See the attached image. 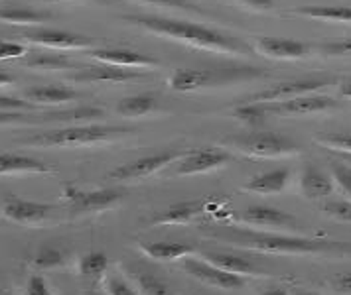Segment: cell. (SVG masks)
Wrapping results in <instances>:
<instances>
[{"label": "cell", "mask_w": 351, "mask_h": 295, "mask_svg": "<svg viewBox=\"0 0 351 295\" xmlns=\"http://www.w3.org/2000/svg\"><path fill=\"white\" fill-rule=\"evenodd\" d=\"M125 20L141 26L144 30L166 36L170 40L182 42L186 46L199 47V49H208L215 53H227V55H241V53H249V47L243 42H237L235 38L227 36L223 31L208 28L202 24H193L186 20H174V18H162V16H125Z\"/></svg>", "instance_id": "6da1fadb"}, {"label": "cell", "mask_w": 351, "mask_h": 295, "mask_svg": "<svg viewBox=\"0 0 351 295\" xmlns=\"http://www.w3.org/2000/svg\"><path fill=\"white\" fill-rule=\"evenodd\" d=\"M128 132L123 126H105V125H87V126H67L36 134L32 138H26L24 144L28 146H42V148H80V146H91L101 142L121 138Z\"/></svg>", "instance_id": "7a4b0ae2"}, {"label": "cell", "mask_w": 351, "mask_h": 295, "mask_svg": "<svg viewBox=\"0 0 351 295\" xmlns=\"http://www.w3.org/2000/svg\"><path fill=\"white\" fill-rule=\"evenodd\" d=\"M241 246L265 254H319L343 250L339 242L332 240H318V238H300V236H287V234L271 233H241Z\"/></svg>", "instance_id": "3957f363"}, {"label": "cell", "mask_w": 351, "mask_h": 295, "mask_svg": "<svg viewBox=\"0 0 351 295\" xmlns=\"http://www.w3.org/2000/svg\"><path fill=\"white\" fill-rule=\"evenodd\" d=\"M225 144L251 157H280V155H294L300 152V148L290 138L280 136L276 132H251L245 136L227 138Z\"/></svg>", "instance_id": "277c9868"}, {"label": "cell", "mask_w": 351, "mask_h": 295, "mask_svg": "<svg viewBox=\"0 0 351 295\" xmlns=\"http://www.w3.org/2000/svg\"><path fill=\"white\" fill-rule=\"evenodd\" d=\"M328 85H332V79L330 77L290 79V81L276 83V85H272V87L265 89V91L251 94L247 99V103H263V105L280 103V101H288V99H294V97H300V94L316 93V91L328 87Z\"/></svg>", "instance_id": "5b68a950"}, {"label": "cell", "mask_w": 351, "mask_h": 295, "mask_svg": "<svg viewBox=\"0 0 351 295\" xmlns=\"http://www.w3.org/2000/svg\"><path fill=\"white\" fill-rule=\"evenodd\" d=\"M182 155H184L182 152H176V150H166V152H158V154L144 155V157H138L134 162L119 166L117 170H112L109 173V177L114 179V181H136V179H143V177H150L152 173H156L162 168H166L168 164L180 159Z\"/></svg>", "instance_id": "8992f818"}, {"label": "cell", "mask_w": 351, "mask_h": 295, "mask_svg": "<svg viewBox=\"0 0 351 295\" xmlns=\"http://www.w3.org/2000/svg\"><path fill=\"white\" fill-rule=\"evenodd\" d=\"M24 38L36 46L56 49V51H73V49H91L93 40L73 31L56 30V28H34L24 31Z\"/></svg>", "instance_id": "52a82bcc"}, {"label": "cell", "mask_w": 351, "mask_h": 295, "mask_svg": "<svg viewBox=\"0 0 351 295\" xmlns=\"http://www.w3.org/2000/svg\"><path fill=\"white\" fill-rule=\"evenodd\" d=\"M337 107L332 97L328 94H300L288 101H280V103H269L267 105V112L269 114H276V116H306V114H318V112H326Z\"/></svg>", "instance_id": "ba28073f"}, {"label": "cell", "mask_w": 351, "mask_h": 295, "mask_svg": "<svg viewBox=\"0 0 351 295\" xmlns=\"http://www.w3.org/2000/svg\"><path fill=\"white\" fill-rule=\"evenodd\" d=\"M65 197L73 213H95L105 211L123 199L119 189H97V191H81L75 187H65Z\"/></svg>", "instance_id": "9c48e42d"}, {"label": "cell", "mask_w": 351, "mask_h": 295, "mask_svg": "<svg viewBox=\"0 0 351 295\" xmlns=\"http://www.w3.org/2000/svg\"><path fill=\"white\" fill-rule=\"evenodd\" d=\"M89 55L95 60L97 63H107V65H114V67H123V69H154L158 67L160 62L134 51V49H127V47H95L89 51Z\"/></svg>", "instance_id": "30bf717a"}, {"label": "cell", "mask_w": 351, "mask_h": 295, "mask_svg": "<svg viewBox=\"0 0 351 295\" xmlns=\"http://www.w3.org/2000/svg\"><path fill=\"white\" fill-rule=\"evenodd\" d=\"M184 270L199 280L206 285H211V287H217V290H237V287H243L245 281L237 274H229L217 266L209 264L206 260H197V258H186L184 260Z\"/></svg>", "instance_id": "8fae6325"}, {"label": "cell", "mask_w": 351, "mask_h": 295, "mask_svg": "<svg viewBox=\"0 0 351 295\" xmlns=\"http://www.w3.org/2000/svg\"><path fill=\"white\" fill-rule=\"evenodd\" d=\"M231 162V155L225 150L217 148H202V150H193L180 157V166H178V175H197V173H206L221 168L225 164Z\"/></svg>", "instance_id": "7c38bea8"}, {"label": "cell", "mask_w": 351, "mask_h": 295, "mask_svg": "<svg viewBox=\"0 0 351 295\" xmlns=\"http://www.w3.org/2000/svg\"><path fill=\"white\" fill-rule=\"evenodd\" d=\"M143 77L141 71L134 69H123L107 63H97V65H87L80 69L75 75H71L73 83H128Z\"/></svg>", "instance_id": "4fadbf2b"}, {"label": "cell", "mask_w": 351, "mask_h": 295, "mask_svg": "<svg viewBox=\"0 0 351 295\" xmlns=\"http://www.w3.org/2000/svg\"><path fill=\"white\" fill-rule=\"evenodd\" d=\"M256 51L272 60H304L310 53V47L298 40L261 36L256 40Z\"/></svg>", "instance_id": "5bb4252c"}, {"label": "cell", "mask_w": 351, "mask_h": 295, "mask_svg": "<svg viewBox=\"0 0 351 295\" xmlns=\"http://www.w3.org/2000/svg\"><path fill=\"white\" fill-rule=\"evenodd\" d=\"M243 222H247L251 227H263V229H294L296 218L276 207L251 205L243 213Z\"/></svg>", "instance_id": "9a60e30c"}, {"label": "cell", "mask_w": 351, "mask_h": 295, "mask_svg": "<svg viewBox=\"0 0 351 295\" xmlns=\"http://www.w3.org/2000/svg\"><path fill=\"white\" fill-rule=\"evenodd\" d=\"M53 211L51 205L38 201H26V199H16L10 197L2 205V213L4 217L14 220V222H22V225H38L44 218L48 217Z\"/></svg>", "instance_id": "2e32d148"}, {"label": "cell", "mask_w": 351, "mask_h": 295, "mask_svg": "<svg viewBox=\"0 0 351 295\" xmlns=\"http://www.w3.org/2000/svg\"><path fill=\"white\" fill-rule=\"evenodd\" d=\"M219 81L221 75L213 69H180L170 77V89L178 93H190Z\"/></svg>", "instance_id": "e0dca14e"}, {"label": "cell", "mask_w": 351, "mask_h": 295, "mask_svg": "<svg viewBox=\"0 0 351 295\" xmlns=\"http://www.w3.org/2000/svg\"><path fill=\"white\" fill-rule=\"evenodd\" d=\"M80 94L73 91L71 87H62V85H40V87H30L24 91V101H28L30 105H40V107H48V105H64L69 101H75Z\"/></svg>", "instance_id": "ac0fdd59"}, {"label": "cell", "mask_w": 351, "mask_h": 295, "mask_svg": "<svg viewBox=\"0 0 351 295\" xmlns=\"http://www.w3.org/2000/svg\"><path fill=\"white\" fill-rule=\"evenodd\" d=\"M51 168L42 159L32 155L12 154V152H0V175H12V173H51Z\"/></svg>", "instance_id": "d6986e66"}, {"label": "cell", "mask_w": 351, "mask_h": 295, "mask_svg": "<svg viewBox=\"0 0 351 295\" xmlns=\"http://www.w3.org/2000/svg\"><path fill=\"white\" fill-rule=\"evenodd\" d=\"M290 179V170L288 168H276V170L258 173L247 181L245 189L251 193H261V195H274L285 191Z\"/></svg>", "instance_id": "ffe728a7"}, {"label": "cell", "mask_w": 351, "mask_h": 295, "mask_svg": "<svg viewBox=\"0 0 351 295\" xmlns=\"http://www.w3.org/2000/svg\"><path fill=\"white\" fill-rule=\"evenodd\" d=\"M300 187H302L304 197H308V199H322V197H326V195H330L334 191V181H332V177L326 171H322L316 166L308 164L302 171Z\"/></svg>", "instance_id": "44dd1931"}, {"label": "cell", "mask_w": 351, "mask_h": 295, "mask_svg": "<svg viewBox=\"0 0 351 295\" xmlns=\"http://www.w3.org/2000/svg\"><path fill=\"white\" fill-rule=\"evenodd\" d=\"M202 258L209 264L217 266L229 274H237V276H253V274L261 272L253 262H249L239 254H231V252H204Z\"/></svg>", "instance_id": "7402d4cb"}, {"label": "cell", "mask_w": 351, "mask_h": 295, "mask_svg": "<svg viewBox=\"0 0 351 295\" xmlns=\"http://www.w3.org/2000/svg\"><path fill=\"white\" fill-rule=\"evenodd\" d=\"M206 211V203L195 199V201H182L168 207L162 215L152 218V225H186L197 215Z\"/></svg>", "instance_id": "603a6c76"}, {"label": "cell", "mask_w": 351, "mask_h": 295, "mask_svg": "<svg viewBox=\"0 0 351 295\" xmlns=\"http://www.w3.org/2000/svg\"><path fill=\"white\" fill-rule=\"evenodd\" d=\"M143 252L152 258V260H160V262H172V260H180V258H186L193 252L192 246L188 244H182V242H150V244H144Z\"/></svg>", "instance_id": "cb8c5ba5"}, {"label": "cell", "mask_w": 351, "mask_h": 295, "mask_svg": "<svg viewBox=\"0 0 351 295\" xmlns=\"http://www.w3.org/2000/svg\"><path fill=\"white\" fill-rule=\"evenodd\" d=\"M48 18L49 14L46 12H38L24 6H0V22L10 26H36Z\"/></svg>", "instance_id": "d4e9b609"}, {"label": "cell", "mask_w": 351, "mask_h": 295, "mask_svg": "<svg viewBox=\"0 0 351 295\" xmlns=\"http://www.w3.org/2000/svg\"><path fill=\"white\" fill-rule=\"evenodd\" d=\"M294 12L300 16H306V18H312V20L351 24L350 6H302V8H296Z\"/></svg>", "instance_id": "484cf974"}, {"label": "cell", "mask_w": 351, "mask_h": 295, "mask_svg": "<svg viewBox=\"0 0 351 295\" xmlns=\"http://www.w3.org/2000/svg\"><path fill=\"white\" fill-rule=\"evenodd\" d=\"M156 109V97L150 93H141L132 94L123 99L119 105H117V112L121 116H130V118H136V116H144L148 112Z\"/></svg>", "instance_id": "4316f807"}, {"label": "cell", "mask_w": 351, "mask_h": 295, "mask_svg": "<svg viewBox=\"0 0 351 295\" xmlns=\"http://www.w3.org/2000/svg\"><path fill=\"white\" fill-rule=\"evenodd\" d=\"M107 268H109V258L103 252H89L81 258L80 262L81 276L91 278V280L101 278L107 272Z\"/></svg>", "instance_id": "83f0119b"}, {"label": "cell", "mask_w": 351, "mask_h": 295, "mask_svg": "<svg viewBox=\"0 0 351 295\" xmlns=\"http://www.w3.org/2000/svg\"><path fill=\"white\" fill-rule=\"evenodd\" d=\"M314 140L326 150L351 155V132H328V134H319Z\"/></svg>", "instance_id": "f1b7e54d"}, {"label": "cell", "mask_w": 351, "mask_h": 295, "mask_svg": "<svg viewBox=\"0 0 351 295\" xmlns=\"http://www.w3.org/2000/svg\"><path fill=\"white\" fill-rule=\"evenodd\" d=\"M136 283L141 287L143 295H174L170 285L164 280L156 278L154 274H148V272H138L136 276Z\"/></svg>", "instance_id": "f546056e"}, {"label": "cell", "mask_w": 351, "mask_h": 295, "mask_svg": "<svg viewBox=\"0 0 351 295\" xmlns=\"http://www.w3.org/2000/svg\"><path fill=\"white\" fill-rule=\"evenodd\" d=\"M44 120H60V112L56 114H24L22 110H8L0 112V125H34V123H44Z\"/></svg>", "instance_id": "4dcf8cb0"}, {"label": "cell", "mask_w": 351, "mask_h": 295, "mask_svg": "<svg viewBox=\"0 0 351 295\" xmlns=\"http://www.w3.org/2000/svg\"><path fill=\"white\" fill-rule=\"evenodd\" d=\"M267 114H269L267 112V105H263V103H245V105H241V107L235 109V116L239 118L241 123H245V125L249 126L258 125Z\"/></svg>", "instance_id": "1f68e13d"}, {"label": "cell", "mask_w": 351, "mask_h": 295, "mask_svg": "<svg viewBox=\"0 0 351 295\" xmlns=\"http://www.w3.org/2000/svg\"><path fill=\"white\" fill-rule=\"evenodd\" d=\"M65 254L58 248H42L36 256H34V266L40 270H51L56 266L64 264Z\"/></svg>", "instance_id": "d6a6232c"}, {"label": "cell", "mask_w": 351, "mask_h": 295, "mask_svg": "<svg viewBox=\"0 0 351 295\" xmlns=\"http://www.w3.org/2000/svg\"><path fill=\"white\" fill-rule=\"evenodd\" d=\"M26 65L34 67V69H64V67H69V62L58 53H42V55L28 60Z\"/></svg>", "instance_id": "836d02e7"}, {"label": "cell", "mask_w": 351, "mask_h": 295, "mask_svg": "<svg viewBox=\"0 0 351 295\" xmlns=\"http://www.w3.org/2000/svg\"><path fill=\"white\" fill-rule=\"evenodd\" d=\"M332 171L337 185L351 197V164L348 162H332Z\"/></svg>", "instance_id": "e575fe53"}, {"label": "cell", "mask_w": 351, "mask_h": 295, "mask_svg": "<svg viewBox=\"0 0 351 295\" xmlns=\"http://www.w3.org/2000/svg\"><path fill=\"white\" fill-rule=\"evenodd\" d=\"M324 211L335 220L351 222V201H330L324 205Z\"/></svg>", "instance_id": "d590c367"}, {"label": "cell", "mask_w": 351, "mask_h": 295, "mask_svg": "<svg viewBox=\"0 0 351 295\" xmlns=\"http://www.w3.org/2000/svg\"><path fill=\"white\" fill-rule=\"evenodd\" d=\"M324 55H335V57H341V55H351V38L348 40H339V42H328L324 46H319Z\"/></svg>", "instance_id": "8d00e7d4"}, {"label": "cell", "mask_w": 351, "mask_h": 295, "mask_svg": "<svg viewBox=\"0 0 351 295\" xmlns=\"http://www.w3.org/2000/svg\"><path fill=\"white\" fill-rule=\"evenodd\" d=\"M34 105H30L24 99H16V97H6L0 94V112H8V110H32Z\"/></svg>", "instance_id": "74e56055"}, {"label": "cell", "mask_w": 351, "mask_h": 295, "mask_svg": "<svg viewBox=\"0 0 351 295\" xmlns=\"http://www.w3.org/2000/svg\"><path fill=\"white\" fill-rule=\"evenodd\" d=\"M26 55V47L22 44H16V42H2L0 40V60H16V57H22Z\"/></svg>", "instance_id": "f35d334b"}, {"label": "cell", "mask_w": 351, "mask_h": 295, "mask_svg": "<svg viewBox=\"0 0 351 295\" xmlns=\"http://www.w3.org/2000/svg\"><path fill=\"white\" fill-rule=\"evenodd\" d=\"M26 295H51L48 281L44 280L42 276H38V274L30 276L28 285H26Z\"/></svg>", "instance_id": "ab89813d"}, {"label": "cell", "mask_w": 351, "mask_h": 295, "mask_svg": "<svg viewBox=\"0 0 351 295\" xmlns=\"http://www.w3.org/2000/svg\"><path fill=\"white\" fill-rule=\"evenodd\" d=\"M146 4H158V6H170V8H182V10H195L199 12V8H195L192 2L188 0H143Z\"/></svg>", "instance_id": "60d3db41"}, {"label": "cell", "mask_w": 351, "mask_h": 295, "mask_svg": "<svg viewBox=\"0 0 351 295\" xmlns=\"http://www.w3.org/2000/svg\"><path fill=\"white\" fill-rule=\"evenodd\" d=\"M243 4L245 8H251V10H258V12H267L274 8V0H235Z\"/></svg>", "instance_id": "b9f144b4"}, {"label": "cell", "mask_w": 351, "mask_h": 295, "mask_svg": "<svg viewBox=\"0 0 351 295\" xmlns=\"http://www.w3.org/2000/svg\"><path fill=\"white\" fill-rule=\"evenodd\" d=\"M109 292L111 295H138L128 283H125L123 280H119V278H112L109 281Z\"/></svg>", "instance_id": "7bdbcfd3"}, {"label": "cell", "mask_w": 351, "mask_h": 295, "mask_svg": "<svg viewBox=\"0 0 351 295\" xmlns=\"http://www.w3.org/2000/svg\"><path fill=\"white\" fill-rule=\"evenodd\" d=\"M335 285H337L339 292L351 294V274H341V276L335 280Z\"/></svg>", "instance_id": "ee69618b"}, {"label": "cell", "mask_w": 351, "mask_h": 295, "mask_svg": "<svg viewBox=\"0 0 351 295\" xmlns=\"http://www.w3.org/2000/svg\"><path fill=\"white\" fill-rule=\"evenodd\" d=\"M12 83H14V77H12V75L0 71V87H8V85H12Z\"/></svg>", "instance_id": "f6af8a7d"}, {"label": "cell", "mask_w": 351, "mask_h": 295, "mask_svg": "<svg viewBox=\"0 0 351 295\" xmlns=\"http://www.w3.org/2000/svg\"><path fill=\"white\" fill-rule=\"evenodd\" d=\"M261 295H290L287 290H282V287H271V290H265Z\"/></svg>", "instance_id": "bcb514c9"}, {"label": "cell", "mask_w": 351, "mask_h": 295, "mask_svg": "<svg viewBox=\"0 0 351 295\" xmlns=\"http://www.w3.org/2000/svg\"><path fill=\"white\" fill-rule=\"evenodd\" d=\"M339 93H341V97H350V99H351V79H350V81H346V83L341 85Z\"/></svg>", "instance_id": "7dc6e473"}, {"label": "cell", "mask_w": 351, "mask_h": 295, "mask_svg": "<svg viewBox=\"0 0 351 295\" xmlns=\"http://www.w3.org/2000/svg\"><path fill=\"white\" fill-rule=\"evenodd\" d=\"M343 162H348V164H351V155H346V159Z\"/></svg>", "instance_id": "c3c4849f"}, {"label": "cell", "mask_w": 351, "mask_h": 295, "mask_svg": "<svg viewBox=\"0 0 351 295\" xmlns=\"http://www.w3.org/2000/svg\"><path fill=\"white\" fill-rule=\"evenodd\" d=\"M0 295H10V294H6V292H4V294H0Z\"/></svg>", "instance_id": "681fc988"}, {"label": "cell", "mask_w": 351, "mask_h": 295, "mask_svg": "<svg viewBox=\"0 0 351 295\" xmlns=\"http://www.w3.org/2000/svg\"><path fill=\"white\" fill-rule=\"evenodd\" d=\"M296 295H302V294H296Z\"/></svg>", "instance_id": "f907efd6"}, {"label": "cell", "mask_w": 351, "mask_h": 295, "mask_svg": "<svg viewBox=\"0 0 351 295\" xmlns=\"http://www.w3.org/2000/svg\"><path fill=\"white\" fill-rule=\"evenodd\" d=\"M95 295H99V294H95Z\"/></svg>", "instance_id": "816d5d0a"}]
</instances>
